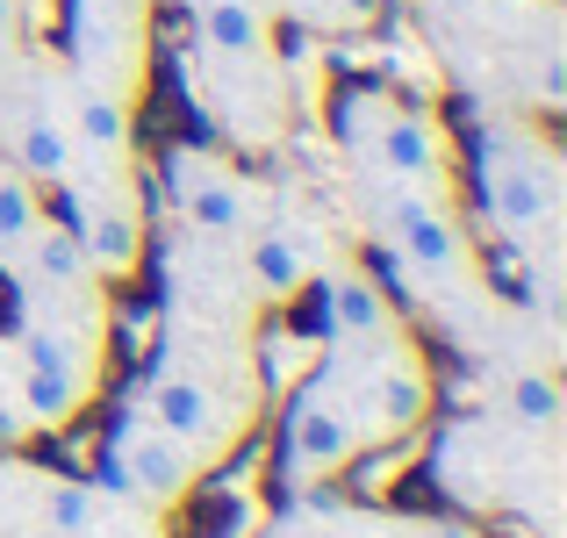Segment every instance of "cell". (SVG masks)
Here are the masks:
<instances>
[{
  "label": "cell",
  "mask_w": 567,
  "mask_h": 538,
  "mask_svg": "<svg viewBox=\"0 0 567 538\" xmlns=\"http://www.w3.org/2000/svg\"><path fill=\"white\" fill-rule=\"evenodd\" d=\"M352 445H360V424H352L346 402H323L309 395V387H295L288 416H280V438H274V459L280 474H338L352 459Z\"/></svg>",
  "instance_id": "1"
},
{
  "label": "cell",
  "mask_w": 567,
  "mask_h": 538,
  "mask_svg": "<svg viewBox=\"0 0 567 538\" xmlns=\"http://www.w3.org/2000/svg\"><path fill=\"white\" fill-rule=\"evenodd\" d=\"M482 208L496 230H539V223H554V208H560L554 166L525 158V152H503V144H482Z\"/></svg>",
  "instance_id": "2"
},
{
  "label": "cell",
  "mask_w": 567,
  "mask_h": 538,
  "mask_svg": "<svg viewBox=\"0 0 567 538\" xmlns=\"http://www.w3.org/2000/svg\"><path fill=\"white\" fill-rule=\"evenodd\" d=\"M360 387H367V410H374V438L424 431V416H431V373L416 366V352L402 345V338H395V345H381L360 366Z\"/></svg>",
  "instance_id": "3"
},
{
  "label": "cell",
  "mask_w": 567,
  "mask_h": 538,
  "mask_svg": "<svg viewBox=\"0 0 567 538\" xmlns=\"http://www.w3.org/2000/svg\"><path fill=\"white\" fill-rule=\"evenodd\" d=\"M424 467V431H395V438H374V445H352V459L338 467V496L360 503V510H388L402 503L410 474Z\"/></svg>",
  "instance_id": "4"
},
{
  "label": "cell",
  "mask_w": 567,
  "mask_h": 538,
  "mask_svg": "<svg viewBox=\"0 0 567 538\" xmlns=\"http://www.w3.org/2000/svg\"><path fill=\"white\" fill-rule=\"evenodd\" d=\"M22 416L29 424H43V431H58L65 416H80V402H86V373L72 366V352L58 345V338H43V331H29L22 338Z\"/></svg>",
  "instance_id": "5"
},
{
  "label": "cell",
  "mask_w": 567,
  "mask_h": 538,
  "mask_svg": "<svg viewBox=\"0 0 567 538\" xmlns=\"http://www.w3.org/2000/svg\"><path fill=\"white\" fill-rule=\"evenodd\" d=\"M115 459H123L130 488L152 496V503H173L194 474H202L194 445H181L173 431H158V424H123V431H115Z\"/></svg>",
  "instance_id": "6"
},
{
  "label": "cell",
  "mask_w": 567,
  "mask_h": 538,
  "mask_svg": "<svg viewBox=\"0 0 567 538\" xmlns=\"http://www.w3.org/2000/svg\"><path fill=\"white\" fill-rule=\"evenodd\" d=\"M388 230H395L402 266H416V273H453L460 251H467L460 223L445 216L439 201H395V208H388Z\"/></svg>",
  "instance_id": "7"
},
{
  "label": "cell",
  "mask_w": 567,
  "mask_h": 538,
  "mask_svg": "<svg viewBox=\"0 0 567 538\" xmlns=\"http://www.w3.org/2000/svg\"><path fill=\"white\" fill-rule=\"evenodd\" d=\"M72 194H80V187H72ZM72 237H80L86 266H101L109 280H130L144 266V216H137V208H86V194H80Z\"/></svg>",
  "instance_id": "8"
},
{
  "label": "cell",
  "mask_w": 567,
  "mask_h": 538,
  "mask_svg": "<svg viewBox=\"0 0 567 538\" xmlns=\"http://www.w3.org/2000/svg\"><path fill=\"white\" fill-rule=\"evenodd\" d=\"M317 309H323V331H338V338H388V323H395L388 294L367 273L317 280Z\"/></svg>",
  "instance_id": "9"
},
{
  "label": "cell",
  "mask_w": 567,
  "mask_h": 538,
  "mask_svg": "<svg viewBox=\"0 0 567 538\" xmlns=\"http://www.w3.org/2000/svg\"><path fill=\"white\" fill-rule=\"evenodd\" d=\"M381 166L388 173H410V179H439V130L424 123V108L416 101H395V108L381 115V137H374Z\"/></svg>",
  "instance_id": "10"
},
{
  "label": "cell",
  "mask_w": 567,
  "mask_h": 538,
  "mask_svg": "<svg viewBox=\"0 0 567 538\" xmlns=\"http://www.w3.org/2000/svg\"><path fill=\"white\" fill-rule=\"evenodd\" d=\"M152 424L173 431L181 445H208V438H216V395H208V381H194V373H166V381L152 387Z\"/></svg>",
  "instance_id": "11"
},
{
  "label": "cell",
  "mask_w": 567,
  "mask_h": 538,
  "mask_svg": "<svg viewBox=\"0 0 567 538\" xmlns=\"http://www.w3.org/2000/svg\"><path fill=\"white\" fill-rule=\"evenodd\" d=\"M194 29H202V43L216 58H266L274 51V22H266L251 0H202Z\"/></svg>",
  "instance_id": "12"
},
{
  "label": "cell",
  "mask_w": 567,
  "mask_h": 538,
  "mask_svg": "<svg viewBox=\"0 0 567 538\" xmlns=\"http://www.w3.org/2000/svg\"><path fill=\"white\" fill-rule=\"evenodd\" d=\"M72 166H80L72 130L58 123V115H29L22 137H14V173L37 179V187H58V179H72Z\"/></svg>",
  "instance_id": "13"
},
{
  "label": "cell",
  "mask_w": 567,
  "mask_h": 538,
  "mask_svg": "<svg viewBox=\"0 0 567 538\" xmlns=\"http://www.w3.org/2000/svg\"><path fill=\"white\" fill-rule=\"evenodd\" d=\"M259 366H266V387H280V395L317 387V373H323V331H266L259 338Z\"/></svg>",
  "instance_id": "14"
},
{
  "label": "cell",
  "mask_w": 567,
  "mask_h": 538,
  "mask_svg": "<svg viewBox=\"0 0 567 538\" xmlns=\"http://www.w3.org/2000/svg\"><path fill=\"white\" fill-rule=\"evenodd\" d=\"M72 144L80 152H130V101L123 94H109V86H86L80 101H72Z\"/></svg>",
  "instance_id": "15"
},
{
  "label": "cell",
  "mask_w": 567,
  "mask_h": 538,
  "mask_svg": "<svg viewBox=\"0 0 567 538\" xmlns=\"http://www.w3.org/2000/svg\"><path fill=\"white\" fill-rule=\"evenodd\" d=\"M37 223H43V194H37V179H22L14 166H0V273L22 259V245L37 237Z\"/></svg>",
  "instance_id": "16"
},
{
  "label": "cell",
  "mask_w": 567,
  "mask_h": 538,
  "mask_svg": "<svg viewBox=\"0 0 567 538\" xmlns=\"http://www.w3.org/2000/svg\"><path fill=\"white\" fill-rule=\"evenodd\" d=\"M181 208H187L194 230L223 237V230H237V216H245V187H237V179H223V173H208V179H181Z\"/></svg>",
  "instance_id": "17"
},
{
  "label": "cell",
  "mask_w": 567,
  "mask_h": 538,
  "mask_svg": "<svg viewBox=\"0 0 567 538\" xmlns=\"http://www.w3.org/2000/svg\"><path fill=\"white\" fill-rule=\"evenodd\" d=\"M251 280H259L266 294H280V302H288V294H302L309 266H302V251H295L280 230H266L259 245H251Z\"/></svg>",
  "instance_id": "18"
},
{
  "label": "cell",
  "mask_w": 567,
  "mask_h": 538,
  "mask_svg": "<svg viewBox=\"0 0 567 538\" xmlns=\"http://www.w3.org/2000/svg\"><path fill=\"white\" fill-rule=\"evenodd\" d=\"M511 416H525V424H554V416H560V387L546 381V373L511 381Z\"/></svg>",
  "instance_id": "19"
},
{
  "label": "cell",
  "mask_w": 567,
  "mask_h": 538,
  "mask_svg": "<svg viewBox=\"0 0 567 538\" xmlns=\"http://www.w3.org/2000/svg\"><path fill=\"white\" fill-rule=\"evenodd\" d=\"M482 266H488V288H496V294H511V302H532V266L517 259V251L488 245V251H482Z\"/></svg>",
  "instance_id": "20"
},
{
  "label": "cell",
  "mask_w": 567,
  "mask_h": 538,
  "mask_svg": "<svg viewBox=\"0 0 567 538\" xmlns=\"http://www.w3.org/2000/svg\"><path fill=\"white\" fill-rule=\"evenodd\" d=\"M51 525L58 531H86V482H58L51 488Z\"/></svg>",
  "instance_id": "21"
},
{
  "label": "cell",
  "mask_w": 567,
  "mask_h": 538,
  "mask_svg": "<svg viewBox=\"0 0 567 538\" xmlns=\"http://www.w3.org/2000/svg\"><path fill=\"white\" fill-rule=\"evenodd\" d=\"M474 538H546L532 517H517V510H482L474 517Z\"/></svg>",
  "instance_id": "22"
},
{
  "label": "cell",
  "mask_w": 567,
  "mask_h": 538,
  "mask_svg": "<svg viewBox=\"0 0 567 538\" xmlns=\"http://www.w3.org/2000/svg\"><path fill=\"white\" fill-rule=\"evenodd\" d=\"M14 29H22V0H0V51L14 43Z\"/></svg>",
  "instance_id": "23"
}]
</instances>
